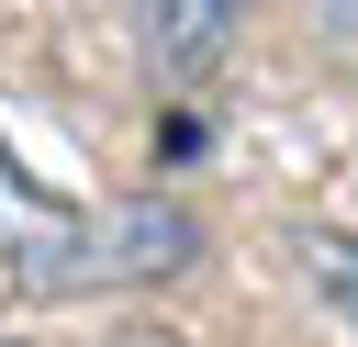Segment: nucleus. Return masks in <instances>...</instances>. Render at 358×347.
<instances>
[{
  "label": "nucleus",
  "mask_w": 358,
  "mask_h": 347,
  "mask_svg": "<svg viewBox=\"0 0 358 347\" xmlns=\"http://www.w3.org/2000/svg\"><path fill=\"white\" fill-rule=\"evenodd\" d=\"M291 269H302V291H313V302H336V313L358 325V235L302 224V235H291Z\"/></svg>",
  "instance_id": "obj_3"
},
{
  "label": "nucleus",
  "mask_w": 358,
  "mask_h": 347,
  "mask_svg": "<svg viewBox=\"0 0 358 347\" xmlns=\"http://www.w3.org/2000/svg\"><path fill=\"white\" fill-rule=\"evenodd\" d=\"M101 347H190V336H168V325H112Z\"/></svg>",
  "instance_id": "obj_4"
},
{
  "label": "nucleus",
  "mask_w": 358,
  "mask_h": 347,
  "mask_svg": "<svg viewBox=\"0 0 358 347\" xmlns=\"http://www.w3.org/2000/svg\"><path fill=\"white\" fill-rule=\"evenodd\" d=\"M324 22H336V34H347V45H358V0H324Z\"/></svg>",
  "instance_id": "obj_5"
},
{
  "label": "nucleus",
  "mask_w": 358,
  "mask_h": 347,
  "mask_svg": "<svg viewBox=\"0 0 358 347\" xmlns=\"http://www.w3.org/2000/svg\"><path fill=\"white\" fill-rule=\"evenodd\" d=\"M134 22H145V56H157L168 78H201V67H224V45L246 34V0H134Z\"/></svg>",
  "instance_id": "obj_2"
},
{
  "label": "nucleus",
  "mask_w": 358,
  "mask_h": 347,
  "mask_svg": "<svg viewBox=\"0 0 358 347\" xmlns=\"http://www.w3.org/2000/svg\"><path fill=\"white\" fill-rule=\"evenodd\" d=\"M201 269V213L168 201V190H134V201H101L90 213V280H179Z\"/></svg>",
  "instance_id": "obj_1"
}]
</instances>
